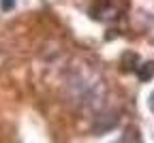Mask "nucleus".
Listing matches in <instances>:
<instances>
[{
  "instance_id": "nucleus-1",
  "label": "nucleus",
  "mask_w": 154,
  "mask_h": 143,
  "mask_svg": "<svg viewBox=\"0 0 154 143\" xmlns=\"http://www.w3.org/2000/svg\"><path fill=\"white\" fill-rule=\"evenodd\" d=\"M137 77H139L141 81L152 79V77H154V62H146V64L137 66Z\"/></svg>"
},
{
  "instance_id": "nucleus-2",
  "label": "nucleus",
  "mask_w": 154,
  "mask_h": 143,
  "mask_svg": "<svg viewBox=\"0 0 154 143\" xmlns=\"http://www.w3.org/2000/svg\"><path fill=\"white\" fill-rule=\"evenodd\" d=\"M17 0H0V7H2V11H11L15 7Z\"/></svg>"
},
{
  "instance_id": "nucleus-3",
  "label": "nucleus",
  "mask_w": 154,
  "mask_h": 143,
  "mask_svg": "<svg viewBox=\"0 0 154 143\" xmlns=\"http://www.w3.org/2000/svg\"><path fill=\"white\" fill-rule=\"evenodd\" d=\"M150 109H152V111H154V92H152V94H150Z\"/></svg>"
}]
</instances>
